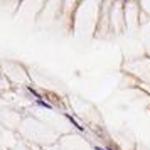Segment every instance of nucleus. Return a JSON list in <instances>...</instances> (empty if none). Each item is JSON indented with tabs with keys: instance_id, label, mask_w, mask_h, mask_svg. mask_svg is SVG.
<instances>
[{
	"instance_id": "1",
	"label": "nucleus",
	"mask_w": 150,
	"mask_h": 150,
	"mask_svg": "<svg viewBox=\"0 0 150 150\" xmlns=\"http://www.w3.org/2000/svg\"><path fill=\"white\" fill-rule=\"evenodd\" d=\"M96 150H103V149H100V147H96Z\"/></svg>"
}]
</instances>
